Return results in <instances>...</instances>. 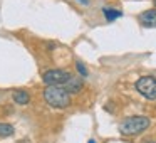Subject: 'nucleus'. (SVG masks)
Segmentation results:
<instances>
[{
    "label": "nucleus",
    "mask_w": 156,
    "mask_h": 143,
    "mask_svg": "<svg viewBox=\"0 0 156 143\" xmlns=\"http://www.w3.org/2000/svg\"><path fill=\"white\" fill-rule=\"evenodd\" d=\"M42 96H44V101L51 108L66 109L71 106V94L62 86H47L42 93Z\"/></svg>",
    "instance_id": "f257e3e1"
},
{
    "label": "nucleus",
    "mask_w": 156,
    "mask_h": 143,
    "mask_svg": "<svg viewBox=\"0 0 156 143\" xmlns=\"http://www.w3.org/2000/svg\"><path fill=\"white\" fill-rule=\"evenodd\" d=\"M151 125V119L148 116H141V115H136V116H129V118H124L121 123H119L118 130L121 135L124 136H134L143 133L144 130L149 128Z\"/></svg>",
    "instance_id": "f03ea898"
},
{
    "label": "nucleus",
    "mask_w": 156,
    "mask_h": 143,
    "mask_svg": "<svg viewBox=\"0 0 156 143\" xmlns=\"http://www.w3.org/2000/svg\"><path fill=\"white\" fill-rule=\"evenodd\" d=\"M71 78L72 74L66 69H49L42 74V81L45 82V86H64Z\"/></svg>",
    "instance_id": "7ed1b4c3"
},
{
    "label": "nucleus",
    "mask_w": 156,
    "mask_h": 143,
    "mask_svg": "<svg viewBox=\"0 0 156 143\" xmlns=\"http://www.w3.org/2000/svg\"><path fill=\"white\" fill-rule=\"evenodd\" d=\"M136 91L146 99H156V78L154 76H143L136 81Z\"/></svg>",
    "instance_id": "20e7f679"
},
{
    "label": "nucleus",
    "mask_w": 156,
    "mask_h": 143,
    "mask_svg": "<svg viewBox=\"0 0 156 143\" xmlns=\"http://www.w3.org/2000/svg\"><path fill=\"white\" fill-rule=\"evenodd\" d=\"M138 20L143 27L146 29H153L156 27V9H149V10H144L138 15Z\"/></svg>",
    "instance_id": "39448f33"
},
{
    "label": "nucleus",
    "mask_w": 156,
    "mask_h": 143,
    "mask_svg": "<svg viewBox=\"0 0 156 143\" xmlns=\"http://www.w3.org/2000/svg\"><path fill=\"white\" fill-rule=\"evenodd\" d=\"M62 88H64L69 94H77V93L82 91V88H84V81H82L81 78H71Z\"/></svg>",
    "instance_id": "423d86ee"
},
{
    "label": "nucleus",
    "mask_w": 156,
    "mask_h": 143,
    "mask_svg": "<svg viewBox=\"0 0 156 143\" xmlns=\"http://www.w3.org/2000/svg\"><path fill=\"white\" fill-rule=\"evenodd\" d=\"M12 99H14L17 105L25 106V105L30 103V93L25 91V89H14V91H12Z\"/></svg>",
    "instance_id": "0eeeda50"
},
{
    "label": "nucleus",
    "mask_w": 156,
    "mask_h": 143,
    "mask_svg": "<svg viewBox=\"0 0 156 143\" xmlns=\"http://www.w3.org/2000/svg\"><path fill=\"white\" fill-rule=\"evenodd\" d=\"M15 133V128L10 123H0V138H9Z\"/></svg>",
    "instance_id": "6e6552de"
},
{
    "label": "nucleus",
    "mask_w": 156,
    "mask_h": 143,
    "mask_svg": "<svg viewBox=\"0 0 156 143\" xmlns=\"http://www.w3.org/2000/svg\"><path fill=\"white\" fill-rule=\"evenodd\" d=\"M102 14L106 15V19L108 20H116V19H119L122 15L121 10H116V9H104L102 10Z\"/></svg>",
    "instance_id": "1a4fd4ad"
},
{
    "label": "nucleus",
    "mask_w": 156,
    "mask_h": 143,
    "mask_svg": "<svg viewBox=\"0 0 156 143\" xmlns=\"http://www.w3.org/2000/svg\"><path fill=\"white\" fill-rule=\"evenodd\" d=\"M76 69H77V72L81 76H84V78L87 76V69H86V66L82 64V62H76Z\"/></svg>",
    "instance_id": "9d476101"
},
{
    "label": "nucleus",
    "mask_w": 156,
    "mask_h": 143,
    "mask_svg": "<svg viewBox=\"0 0 156 143\" xmlns=\"http://www.w3.org/2000/svg\"><path fill=\"white\" fill-rule=\"evenodd\" d=\"M141 143H156V140H151V138H148V140H143Z\"/></svg>",
    "instance_id": "9b49d317"
},
{
    "label": "nucleus",
    "mask_w": 156,
    "mask_h": 143,
    "mask_svg": "<svg viewBox=\"0 0 156 143\" xmlns=\"http://www.w3.org/2000/svg\"><path fill=\"white\" fill-rule=\"evenodd\" d=\"M79 4H82V5H89V0H77Z\"/></svg>",
    "instance_id": "f8f14e48"
},
{
    "label": "nucleus",
    "mask_w": 156,
    "mask_h": 143,
    "mask_svg": "<svg viewBox=\"0 0 156 143\" xmlns=\"http://www.w3.org/2000/svg\"><path fill=\"white\" fill-rule=\"evenodd\" d=\"M87 143H96V141H94V140H89V141H87Z\"/></svg>",
    "instance_id": "ddd939ff"
},
{
    "label": "nucleus",
    "mask_w": 156,
    "mask_h": 143,
    "mask_svg": "<svg viewBox=\"0 0 156 143\" xmlns=\"http://www.w3.org/2000/svg\"><path fill=\"white\" fill-rule=\"evenodd\" d=\"M153 4H154V9H156V0H153Z\"/></svg>",
    "instance_id": "4468645a"
}]
</instances>
